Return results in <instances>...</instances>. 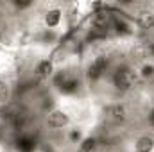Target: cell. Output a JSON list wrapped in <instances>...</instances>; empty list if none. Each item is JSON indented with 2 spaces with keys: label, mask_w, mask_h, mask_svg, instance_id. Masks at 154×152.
<instances>
[{
  "label": "cell",
  "mask_w": 154,
  "mask_h": 152,
  "mask_svg": "<svg viewBox=\"0 0 154 152\" xmlns=\"http://www.w3.org/2000/svg\"><path fill=\"white\" fill-rule=\"evenodd\" d=\"M109 84L116 93H127L131 91L136 82H138V75H136V68L131 65H116L109 72Z\"/></svg>",
  "instance_id": "cell-1"
},
{
  "label": "cell",
  "mask_w": 154,
  "mask_h": 152,
  "mask_svg": "<svg viewBox=\"0 0 154 152\" xmlns=\"http://www.w3.org/2000/svg\"><path fill=\"white\" fill-rule=\"evenodd\" d=\"M111 57L108 54H97L93 56L88 63H86V68H84V75L88 79V82L91 84H97L100 81H104L106 77L109 75L111 72Z\"/></svg>",
  "instance_id": "cell-2"
},
{
  "label": "cell",
  "mask_w": 154,
  "mask_h": 152,
  "mask_svg": "<svg viewBox=\"0 0 154 152\" xmlns=\"http://www.w3.org/2000/svg\"><path fill=\"white\" fill-rule=\"evenodd\" d=\"M52 84L65 97H74V95H77V91L81 90V79H79V75L68 72V70L56 72V75L52 77Z\"/></svg>",
  "instance_id": "cell-3"
},
{
  "label": "cell",
  "mask_w": 154,
  "mask_h": 152,
  "mask_svg": "<svg viewBox=\"0 0 154 152\" xmlns=\"http://www.w3.org/2000/svg\"><path fill=\"white\" fill-rule=\"evenodd\" d=\"M43 123L48 131H66L72 127V116L63 108H52L45 113Z\"/></svg>",
  "instance_id": "cell-4"
},
{
  "label": "cell",
  "mask_w": 154,
  "mask_h": 152,
  "mask_svg": "<svg viewBox=\"0 0 154 152\" xmlns=\"http://www.w3.org/2000/svg\"><path fill=\"white\" fill-rule=\"evenodd\" d=\"M65 20V13L59 5H54V7H48L45 13H43V27L47 31H57L61 27Z\"/></svg>",
  "instance_id": "cell-5"
},
{
  "label": "cell",
  "mask_w": 154,
  "mask_h": 152,
  "mask_svg": "<svg viewBox=\"0 0 154 152\" xmlns=\"http://www.w3.org/2000/svg\"><path fill=\"white\" fill-rule=\"evenodd\" d=\"M32 74L38 81H52V77L56 75V63L50 57H41L39 61H36Z\"/></svg>",
  "instance_id": "cell-6"
},
{
  "label": "cell",
  "mask_w": 154,
  "mask_h": 152,
  "mask_svg": "<svg viewBox=\"0 0 154 152\" xmlns=\"http://www.w3.org/2000/svg\"><path fill=\"white\" fill-rule=\"evenodd\" d=\"M131 152H154V134L152 132H142L133 138Z\"/></svg>",
  "instance_id": "cell-7"
},
{
  "label": "cell",
  "mask_w": 154,
  "mask_h": 152,
  "mask_svg": "<svg viewBox=\"0 0 154 152\" xmlns=\"http://www.w3.org/2000/svg\"><path fill=\"white\" fill-rule=\"evenodd\" d=\"M38 140L32 132H22L16 136V152H36Z\"/></svg>",
  "instance_id": "cell-8"
},
{
  "label": "cell",
  "mask_w": 154,
  "mask_h": 152,
  "mask_svg": "<svg viewBox=\"0 0 154 152\" xmlns=\"http://www.w3.org/2000/svg\"><path fill=\"white\" fill-rule=\"evenodd\" d=\"M111 32H115V34H118V36H131L134 31H133V23H131L129 20H125L124 16H116L115 14Z\"/></svg>",
  "instance_id": "cell-9"
},
{
  "label": "cell",
  "mask_w": 154,
  "mask_h": 152,
  "mask_svg": "<svg viewBox=\"0 0 154 152\" xmlns=\"http://www.w3.org/2000/svg\"><path fill=\"white\" fill-rule=\"evenodd\" d=\"M136 75H138V81H143V82L154 81V61H151V59L142 61L136 66Z\"/></svg>",
  "instance_id": "cell-10"
},
{
  "label": "cell",
  "mask_w": 154,
  "mask_h": 152,
  "mask_svg": "<svg viewBox=\"0 0 154 152\" xmlns=\"http://www.w3.org/2000/svg\"><path fill=\"white\" fill-rule=\"evenodd\" d=\"M106 118L108 120H111V122H115V123H120V122H124L125 118H127V111H125V108L122 106V104H109L108 108H106Z\"/></svg>",
  "instance_id": "cell-11"
},
{
  "label": "cell",
  "mask_w": 154,
  "mask_h": 152,
  "mask_svg": "<svg viewBox=\"0 0 154 152\" xmlns=\"http://www.w3.org/2000/svg\"><path fill=\"white\" fill-rule=\"evenodd\" d=\"M77 152H99V140L91 134H86L84 140L77 145Z\"/></svg>",
  "instance_id": "cell-12"
},
{
  "label": "cell",
  "mask_w": 154,
  "mask_h": 152,
  "mask_svg": "<svg viewBox=\"0 0 154 152\" xmlns=\"http://www.w3.org/2000/svg\"><path fill=\"white\" fill-rule=\"evenodd\" d=\"M136 23L140 29L143 31H151L154 29V11H143L136 16Z\"/></svg>",
  "instance_id": "cell-13"
},
{
  "label": "cell",
  "mask_w": 154,
  "mask_h": 152,
  "mask_svg": "<svg viewBox=\"0 0 154 152\" xmlns=\"http://www.w3.org/2000/svg\"><path fill=\"white\" fill-rule=\"evenodd\" d=\"M11 97H13V86L5 79H0V106H7L11 102Z\"/></svg>",
  "instance_id": "cell-14"
},
{
  "label": "cell",
  "mask_w": 154,
  "mask_h": 152,
  "mask_svg": "<svg viewBox=\"0 0 154 152\" xmlns=\"http://www.w3.org/2000/svg\"><path fill=\"white\" fill-rule=\"evenodd\" d=\"M84 131L81 129V127H70V129H66V141L68 143H72V145H79L82 140H84Z\"/></svg>",
  "instance_id": "cell-15"
},
{
  "label": "cell",
  "mask_w": 154,
  "mask_h": 152,
  "mask_svg": "<svg viewBox=\"0 0 154 152\" xmlns=\"http://www.w3.org/2000/svg\"><path fill=\"white\" fill-rule=\"evenodd\" d=\"M9 5H11L14 11L23 13V11L32 9V7H34V2H32V0H11V2H9Z\"/></svg>",
  "instance_id": "cell-16"
},
{
  "label": "cell",
  "mask_w": 154,
  "mask_h": 152,
  "mask_svg": "<svg viewBox=\"0 0 154 152\" xmlns=\"http://www.w3.org/2000/svg\"><path fill=\"white\" fill-rule=\"evenodd\" d=\"M147 125H149L151 129H154V106L151 108V111L147 113Z\"/></svg>",
  "instance_id": "cell-17"
},
{
  "label": "cell",
  "mask_w": 154,
  "mask_h": 152,
  "mask_svg": "<svg viewBox=\"0 0 154 152\" xmlns=\"http://www.w3.org/2000/svg\"><path fill=\"white\" fill-rule=\"evenodd\" d=\"M0 152H4V134L0 132Z\"/></svg>",
  "instance_id": "cell-18"
}]
</instances>
